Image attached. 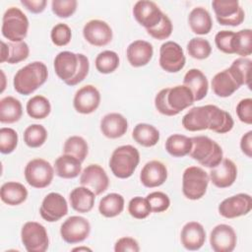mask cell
I'll use <instances>...</instances> for the list:
<instances>
[{"mask_svg": "<svg viewBox=\"0 0 252 252\" xmlns=\"http://www.w3.org/2000/svg\"><path fill=\"white\" fill-rule=\"evenodd\" d=\"M0 197L5 204L9 206H18L27 200L28 190L22 183L9 181L1 186Z\"/></svg>", "mask_w": 252, "mask_h": 252, "instance_id": "f546056e", "label": "cell"}, {"mask_svg": "<svg viewBox=\"0 0 252 252\" xmlns=\"http://www.w3.org/2000/svg\"><path fill=\"white\" fill-rule=\"evenodd\" d=\"M39 214L48 222H54L68 214V204L66 199L59 193L51 192L42 200Z\"/></svg>", "mask_w": 252, "mask_h": 252, "instance_id": "9a60e30c", "label": "cell"}, {"mask_svg": "<svg viewBox=\"0 0 252 252\" xmlns=\"http://www.w3.org/2000/svg\"><path fill=\"white\" fill-rule=\"evenodd\" d=\"M188 24L192 32L200 35L208 34L213 27L211 15L203 7H196L189 13Z\"/></svg>", "mask_w": 252, "mask_h": 252, "instance_id": "4dcf8cb0", "label": "cell"}, {"mask_svg": "<svg viewBox=\"0 0 252 252\" xmlns=\"http://www.w3.org/2000/svg\"><path fill=\"white\" fill-rule=\"evenodd\" d=\"M94 65L101 74H110L119 66V56L115 51L104 50L95 57Z\"/></svg>", "mask_w": 252, "mask_h": 252, "instance_id": "60d3db41", "label": "cell"}, {"mask_svg": "<svg viewBox=\"0 0 252 252\" xmlns=\"http://www.w3.org/2000/svg\"><path fill=\"white\" fill-rule=\"evenodd\" d=\"M183 85L191 90L195 101L203 99L208 94V79L205 76V74L199 69L193 68L187 71L183 79Z\"/></svg>", "mask_w": 252, "mask_h": 252, "instance_id": "484cf974", "label": "cell"}, {"mask_svg": "<svg viewBox=\"0 0 252 252\" xmlns=\"http://www.w3.org/2000/svg\"><path fill=\"white\" fill-rule=\"evenodd\" d=\"M209 107L211 113L209 130L219 134H224L229 132L234 125V121L230 113L214 104H209Z\"/></svg>", "mask_w": 252, "mask_h": 252, "instance_id": "1f68e13d", "label": "cell"}, {"mask_svg": "<svg viewBox=\"0 0 252 252\" xmlns=\"http://www.w3.org/2000/svg\"><path fill=\"white\" fill-rule=\"evenodd\" d=\"M191 140L192 149L189 156L201 165L213 168L222 160V149L216 141L207 136H196Z\"/></svg>", "mask_w": 252, "mask_h": 252, "instance_id": "277c9868", "label": "cell"}, {"mask_svg": "<svg viewBox=\"0 0 252 252\" xmlns=\"http://www.w3.org/2000/svg\"><path fill=\"white\" fill-rule=\"evenodd\" d=\"M124 210V198L118 193H109L99 201L98 211L105 218H114Z\"/></svg>", "mask_w": 252, "mask_h": 252, "instance_id": "e575fe53", "label": "cell"}, {"mask_svg": "<svg viewBox=\"0 0 252 252\" xmlns=\"http://www.w3.org/2000/svg\"><path fill=\"white\" fill-rule=\"evenodd\" d=\"M240 88L228 69L217 73L212 79V90L218 96H230Z\"/></svg>", "mask_w": 252, "mask_h": 252, "instance_id": "4316f807", "label": "cell"}, {"mask_svg": "<svg viewBox=\"0 0 252 252\" xmlns=\"http://www.w3.org/2000/svg\"><path fill=\"white\" fill-rule=\"evenodd\" d=\"M69 201L71 207L79 213H89L94 205L95 194L85 186L74 188L70 195Z\"/></svg>", "mask_w": 252, "mask_h": 252, "instance_id": "83f0119b", "label": "cell"}, {"mask_svg": "<svg viewBox=\"0 0 252 252\" xmlns=\"http://www.w3.org/2000/svg\"><path fill=\"white\" fill-rule=\"evenodd\" d=\"M9 46V57L7 62L9 64H17L29 57L30 48L27 42L19 41V42H8Z\"/></svg>", "mask_w": 252, "mask_h": 252, "instance_id": "bcb514c9", "label": "cell"}, {"mask_svg": "<svg viewBox=\"0 0 252 252\" xmlns=\"http://www.w3.org/2000/svg\"><path fill=\"white\" fill-rule=\"evenodd\" d=\"M55 173L61 178L71 179L82 172V161L71 155L63 154L54 162Z\"/></svg>", "mask_w": 252, "mask_h": 252, "instance_id": "f1b7e54d", "label": "cell"}, {"mask_svg": "<svg viewBox=\"0 0 252 252\" xmlns=\"http://www.w3.org/2000/svg\"><path fill=\"white\" fill-rule=\"evenodd\" d=\"M151 206L152 212L154 213H161L166 211L170 206L169 197L160 191H155L146 197Z\"/></svg>", "mask_w": 252, "mask_h": 252, "instance_id": "f907efd6", "label": "cell"}, {"mask_svg": "<svg viewBox=\"0 0 252 252\" xmlns=\"http://www.w3.org/2000/svg\"><path fill=\"white\" fill-rule=\"evenodd\" d=\"M21 4L30 12L39 14L44 11L47 1L46 0H21Z\"/></svg>", "mask_w": 252, "mask_h": 252, "instance_id": "11a10c76", "label": "cell"}, {"mask_svg": "<svg viewBox=\"0 0 252 252\" xmlns=\"http://www.w3.org/2000/svg\"><path fill=\"white\" fill-rule=\"evenodd\" d=\"M82 250H85V251H92L91 248H88V247H76L73 249V251H82Z\"/></svg>", "mask_w": 252, "mask_h": 252, "instance_id": "680465c9", "label": "cell"}, {"mask_svg": "<svg viewBox=\"0 0 252 252\" xmlns=\"http://www.w3.org/2000/svg\"><path fill=\"white\" fill-rule=\"evenodd\" d=\"M163 14L155 2L149 0L138 1L133 7L134 18L146 30L156 27L160 22Z\"/></svg>", "mask_w": 252, "mask_h": 252, "instance_id": "e0dca14e", "label": "cell"}, {"mask_svg": "<svg viewBox=\"0 0 252 252\" xmlns=\"http://www.w3.org/2000/svg\"><path fill=\"white\" fill-rule=\"evenodd\" d=\"M47 77L48 70L43 62L34 61L29 63L15 74L14 89L20 94H32L46 82Z\"/></svg>", "mask_w": 252, "mask_h": 252, "instance_id": "3957f363", "label": "cell"}, {"mask_svg": "<svg viewBox=\"0 0 252 252\" xmlns=\"http://www.w3.org/2000/svg\"><path fill=\"white\" fill-rule=\"evenodd\" d=\"M233 54L246 57L252 53V31L250 29L241 30L234 32L232 39Z\"/></svg>", "mask_w": 252, "mask_h": 252, "instance_id": "74e56055", "label": "cell"}, {"mask_svg": "<svg viewBox=\"0 0 252 252\" xmlns=\"http://www.w3.org/2000/svg\"><path fill=\"white\" fill-rule=\"evenodd\" d=\"M9 57V46L6 42H4L3 40L1 41V55H0V61L1 63L7 62Z\"/></svg>", "mask_w": 252, "mask_h": 252, "instance_id": "6f0895ef", "label": "cell"}, {"mask_svg": "<svg viewBox=\"0 0 252 252\" xmlns=\"http://www.w3.org/2000/svg\"><path fill=\"white\" fill-rule=\"evenodd\" d=\"M128 212L134 219L143 220L150 216L152 209L147 198L136 196L129 201Z\"/></svg>", "mask_w": 252, "mask_h": 252, "instance_id": "ee69618b", "label": "cell"}, {"mask_svg": "<svg viewBox=\"0 0 252 252\" xmlns=\"http://www.w3.org/2000/svg\"><path fill=\"white\" fill-rule=\"evenodd\" d=\"M100 103V94L93 85H86L79 89L74 96L73 105L77 112L90 114L97 109Z\"/></svg>", "mask_w": 252, "mask_h": 252, "instance_id": "d6986e66", "label": "cell"}, {"mask_svg": "<svg viewBox=\"0 0 252 252\" xmlns=\"http://www.w3.org/2000/svg\"><path fill=\"white\" fill-rule=\"evenodd\" d=\"M187 52L192 58L203 60L211 55L212 46L205 38L193 37L187 43Z\"/></svg>", "mask_w": 252, "mask_h": 252, "instance_id": "7bdbcfd3", "label": "cell"}, {"mask_svg": "<svg viewBox=\"0 0 252 252\" xmlns=\"http://www.w3.org/2000/svg\"><path fill=\"white\" fill-rule=\"evenodd\" d=\"M234 32L232 31H220L215 36V43L219 50L226 54H233L232 39Z\"/></svg>", "mask_w": 252, "mask_h": 252, "instance_id": "816d5d0a", "label": "cell"}, {"mask_svg": "<svg viewBox=\"0 0 252 252\" xmlns=\"http://www.w3.org/2000/svg\"><path fill=\"white\" fill-rule=\"evenodd\" d=\"M26 110L28 115L33 119H44L50 114L51 104L45 96L37 94L28 100Z\"/></svg>", "mask_w": 252, "mask_h": 252, "instance_id": "8d00e7d4", "label": "cell"}, {"mask_svg": "<svg viewBox=\"0 0 252 252\" xmlns=\"http://www.w3.org/2000/svg\"><path fill=\"white\" fill-rule=\"evenodd\" d=\"M78 2L76 0H53L51 2V10L58 18H69L77 9Z\"/></svg>", "mask_w": 252, "mask_h": 252, "instance_id": "7dc6e473", "label": "cell"}, {"mask_svg": "<svg viewBox=\"0 0 252 252\" xmlns=\"http://www.w3.org/2000/svg\"><path fill=\"white\" fill-rule=\"evenodd\" d=\"M211 113L209 104L191 108L182 118V126L191 132L209 129Z\"/></svg>", "mask_w": 252, "mask_h": 252, "instance_id": "603a6c76", "label": "cell"}, {"mask_svg": "<svg viewBox=\"0 0 252 252\" xmlns=\"http://www.w3.org/2000/svg\"><path fill=\"white\" fill-rule=\"evenodd\" d=\"M80 183L97 196L106 191L109 185V179L105 170L99 164L92 163L81 172Z\"/></svg>", "mask_w": 252, "mask_h": 252, "instance_id": "5bb4252c", "label": "cell"}, {"mask_svg": "<svg viewBox=\"0 0 252 252\" xmlns=\"http://www.w3.org/2000/svg\"><path fill=\"white\" fill-rule=\"evenodd\" d=\"M47 139V131L40 124H32L24 131V142L30 148L41 147Z\"/></svg>", "mask_w": 252, "mask_h": 252, "instance_id": "b9f144b4", "label": "cell"}, {"mask_svg": "<svg viewBox=\"0 0 252 252\" xmlns=\"http://www.w3.org/2000/svg\"><path fill=\"white\" fill-rule=\"evenodd\" d=\"M128 129L127 119L120 113L111 112L100 120V131L106 138L117 139L122 137Z\"/></svg>", "mask_w": 252, "mask_h": 252, "instance_id": "d4e9b609", "label": "cell"}, {"mask_svg": "<svg viewBox=\"0 0 252 252\" xmlns=\"http://www.w3.org/2000/svg\"><path fill=\"white\" fill-rule=\"evenodd\" d=\"M1 75H2V79H3V85H2V90H1V92H3L4 91V89H5V74H4V72L1 70Z\"/></svg>", "mask_w": 252, "mask_h": 252, "instance_id": "91938a15", "label": "cell"}, {"mask_svg": "<svg viewBox=\"0 0 252 252\" xmlns=\"http://www.w3.org/2000/svg\"><path fill=\"white\" fill-rule=\"evenodd\" d=\"M167 179V168L159 160L148 161L142 168L140 180L147 188H155L162 185Z\"/></svg>", "mask_w": 252, "mask_h": 252, "instance_id": "44dd1931", "label": "cell"}, {"mask_svg": "<svg viewBox=\"0 0 252 252\" xmlns=\"http://www.w3.org/2000/svg\"><path fill=\"white\" fill-rule=\"evenodd\" d=\"M25 178L28 184L33 188L47 187L54 176V168L43 158H33L25 167Z\"/></svg>", "mask_w": 252, "mask_h": 252, "instance_id": "9c48e42d", "label": "cell"}, {"mask_svg": "<svg viewBox=\"0 0 252 252\" xmlns=\"http://www.w3.org/2000/svg\"><path fill=\"white\" fill-rule=\"evenodd\" d=\"M236 242V232L228 224H218L211 231L210 244L215 252H231L234 250Z\"/></svg>", "mask_w": 252, "mask_h": 252, "instance_id": "2e32d148", "label": "cell"}, {"mask_svg": "<svg viewBox=\"0 0 252 252\" xmlns=\"http://www.w3.org/2000/svg\"><path fill=\"white\" fill-rule=\"evenodd\" d=\"M191 149L192 140L185 135L173 134L170 135L165 141L166 152L174 158H183L189 155Z\"/></svg>", "mask_w": 252, "mask_h": 252, "instance_id": "d590c367", "label": "cell"}, {"mask_svg": "<svg viewBox=\"0 0 252 252\" xmlns=\"http://www.w3.org/2000/svg\"><path fill=\"white\" fill-rule=\"evenodd\" d=\"M219 213L225 219H235L245 216L252 209V198L249 194L239 193L225 198L219 205Z\"/></svg>", "mask_w": 252, "mask_h": 252, "instance_id": "4fadbf2b", "label": "cell"}, {"mask_svg": "<svg viewBox=\"0 0 252 252\" xmlns=\"http://www.w3.org/2000/svg\"><path fill=\"white\" fill-rule=\"evenodd\" d=\"M182 246L190 251L199 250L206 241L204 226L198 221H189L184 224L180 233Z\"/></svg>", "mask_w": 252, "mask_h": 252, "instance_id": "7402d4cb", "label": "cell"}, {"mask_svg": "<svg viewBox=\"0 0 252 252\" xmlns=\"http://www.w3.org/2000/svg\"><path fill=\"white\" fill-rule=\"evenodd\" d=\"M56 75L70 87L76 86L89 74L90 62L86 55L71 51H61L54 59Z\"/></svg>", "mask_w": 252, "mask_h": 252, "instance_id": "6da1fadb", "label": "cell"}, {"mask_svg": "<svg viewBox=\"0 0 252 252\" xmlns=\"http://www.w3.org/2000/svg\"><path fill=\"white\" fill-rule=\"evenodd\" d=\"M50 37L52 42L56 46L67 45L72 37V32L68 25L64 23H59L55 25L50 32Z\"/></svg>", "mask_w": 252, "mask_h": 252, "instance_id": "c3c4849f", "label": "cell"}, {"mask_svg": "<svg viewBox=\"0 0 252 252\" xmlns=\"http://www.w3.org/2000/svg\"><path fill=\"white\" fill-rule=\"evenodd\" d=\"M159 66L168 73L181 71L186 62L182 47L174 41H166L159 48Z\"/></svg>", "mask_w": 252, "mask_h": 252, "instance_id": "7c38bea8", "label": "cell"}, {"mask_svg": "<svg viewBox=\"0 0 252 252\" xmlns=\"http://www.w3.org/2000/svg\"><path fill=\"white\" fill-rule=\"evenodd\" d=\"M153 54V45L149 41L142 39L131 42L126 50L128 62L135 68L147 65L152 60Z\"/></svg>", "mask_w": 252, "mask_h": 252, "instance_id": "cb8c5ba5", "label": "cell"}, {"mask_svg": "<svg viewBox=\"0 0 252 252\" xmlns=\"http://www.w3.org/2000/svg\"><path fill=\"white\" fill-rule=\"evenodd\" d=\"M236 114L241 122L252 124V99L250 97L243 98L237 103Z\"/></svg>", "mask_w": 252, "mask_h": 252, "instance_id": "f5cc1de1", "label": "cell"}, {"mask_svg": "<svg viewBox=\"0 0 252 252\" xmlns=\"http://www.w3.org/2000/svg\"><path fill=\"white\" fill-rule=\"evenodd\" d=\"M114 251L115 252H126V251H131V252H138L140 251V246L137 240H135L132 237H121L119 238L115 244H114Z\"/></svg>", "mask_w": 252, "mask_h": 252, "instance_id": "db71d44e", "label": "cell"}, {"mask_svg": "<svg viewBox=\"0 0 252 252\" xmlns=\"http://www.w3.org/2000/svg\"><path fill=\"white\" fill-rule=\"evenodd\" d=\"M251 63L252 61L249 58L239 57L235 59L228 68L229 72L231 73V75L233 76V78L240 87L243 85L249 86V74L251 69Z\"/></svg>", "mask_w": 252, "mask_h": 252, "instance_id": "f35d334b", "label": "cell"}, {"mask_svg": "<svg viewBox=\"0 0 252 252\" xmlns=\"http://www.w3.org/2000/svg\"><path fill=\"white\" fill-rule=\"evenodd\" d=\"M132 137L139 145L150 148L157 145L159 141V132L151 124L138 123L133 129Z\"/></svg>", "mask_w": 252, "mask_h": 252, "instance_id": "836d02e7", "label": "cell"}, {"mask_svg": "<svg viewBox=\"0 0 252 252\" xmlns=\"http://www.w3.org/2000/svg\"><path fill=\"white\" fill-rule=\"evenodd\" d=\"M85 39L92 45L104 46L112 40V30L110 26L101 20H91L83 28Z\"/></svg>", "mask_w": 252, "mask_h": 252, "instance_id": "ac0fdd59", "label": "cell"}, {"mask_svg": "<svg viewBox=\"0 0 252 252\" xmlns=\"http://www.w3.org/2000/svg\"><path fill=\"white\" fill-rule=\"evenodd\" d=\"M212 7L217 21L221 26L236 27L244 21V11L236 0H214Z\"/></svg>", "mask_w": 252, "mask_h": 252, "instance_id": "30bf717a", "label": "cell"}, {"mask_svg": "<svg viewBox=\"0 0 252 252\" xmlns=\"http://www.w3.org/2000/svg\"><path fill=\"white\" fill-rule=\"evenodd\" d=\"M194 101L191 90L184 85H178L160 90L155 97V106L159 113L174 116L191 106Z\"/></svg>", "mask_w": 252, "mask_h": 252, "instance_id": "7a4b0ae2", "label": "cell"}, {"mask_svg": "<svg viewBox=\"0 0 252 252\" xmlns=\"http://www.w3.org/2000/svg\"><path fill=\"white\" fill-rule=\"evenodd\" d=\"M18 134L13 128L3 127L0 129V152L2 154L13 153L18 145Z\"/></svg>", "mask_w": 252, "mask_h": 252, "instance_id": "f6af8a7d", "label": "cell"}, {"mask_svg": "<svg viewBox=\"0 0 252 252\" xmlns=\"http://www.w3.org/2000/svg\"><path fill=\"white\" fill-rule=\"evenodd\" d=\"M2 34L11 42L23 41L29 31V20L25 13L17 8H8L2 18Z\"/></svg>", "mask_w": 252, "mask_h": 252, "instance_id": "8992f818", "label": "cell"}, {"mask_svg": "<svg viewBox=\"0 0 252 252\" xmlns=\"http://www.w3.org/2000/svg\"><path fill=\"white\" fill-rule=\"evenodd\" d=\"M210 177L199 166L187 167L182 175V192L189 200H199L207 192Z\"/></svg>", "mask_w": 252, "mask_h": 252, "instance_id": "52a82bcc", "label": "cell"}, {"mask_svg": "<svg viewBox=\"0 0 252 252\" xmlns=\"http://www.w3.org/2000/svg\"><path fill=\"white\" fill-rule=\"evenodd\" d=\"M139 162V151L131 145H124L113 151L109 158V167L114 176L125 179L132 176Z\"/></svg>", "mask_w": 252, "mask_h": 252, "instance_id": "5b68a950", "label": "cell"}, {"mask_svg": "<svg viewBox=\"0 0 252 252\" xmlns=\"http://www.w3.org/2000/svg\"><path fill=\"white\" fill-rule=\"evenodd\" d=\"M21 239L28 252H44L49 246L46 228L36 221H28L23 225Z\"/></svg>", "mask_w": 252, "mask_h": 252, "instance_id": "ba28073f", "label": "cell"}, {"mask_svg": "<svg viewBox=\"0 0 252 252\" xmlns=\"http://www.w3.org/2000/svg\"><path fill=\"white\" fill-rule=\"evenodd\" d=\"M63 153L74 156L83 162L89 154V146L83 137L71 136L64 143Z\"/></svg>", "mask_w": 252, "mask_h": 252, "instance_id": "ab89813d", "label": "cell"}, {"mask_svg": "<svg viewBox=\"0 0 252 252\" xmlns=\"http://www.w3.org/2000/svg\"><path fill=\"white\" fill-rule=\"evenodd\" d=\"M23 106L21 101L11 95L5 96L0 100V122L12 124L21 119Z\"/></svg>", "mask_w": 252, "mask_h": 252, "instance_id": "d6a6232c", "label": "cell"}, {"mask_svg": "<svg viewBox=\"0 0 252 252\" xmlns=\"http://www.w3.org/2000/svg\"><path fill=\"white\" fill-rule=\"evenodd\" d=\"M172 23L170 21V19L168 18L167 15L163 14L160 22L154 28L152 29H148L147 32L148 33L158 40H162V39H166L170 36L171 32H172Z\"/></svg>", "mask_w": 252, "mask_h": 252, "instance_id": "681fc988", "label": "cell"}, {"mask_svg": "<svg viewBox=\"0 0 252 252\" xmlns=\"http://www.w3.org/2000/svg\"><path fill=\"white\" fill-rule=\"evenodd\" d=\"M209 177L216 187L227 188L236 180L237 167L231 159L222 158V160L216 167L211 168Z\"/></svg>", "mask_w": 252, "mask_h": 252, "instance_id": "ffe728a7", "label": "cell"}, {"mask_svg": "<svg viewBox=\"0 0 252 252\" xmlns=\"http://www.w3.org/2000/svg\"><path fill=\"white\" fill-rule=\"evenodd\" d=\"M240 149L245 156L252 157V131H248L241 137Z\"/></svg>", "mask_w": 252, "mask_h": 252, "instance_id": "9f6ffc18", "label": "cell"}, {"mask_svg": "<svg viewBox=\"0 0 252 252\" xmlns=\"http://www.w3.org/2000/svg\"><path fill=\"white\" fill-rule=\"evenodd\" d=\"M91 232L90 221L81 216L69 217L60 227L62 239L70 244H76L86 240Z\"/></svg>", "mask_w": 252, "mask_h": 252, "instance_id": "8fae6325", "label": "cell"}]
</instances>
